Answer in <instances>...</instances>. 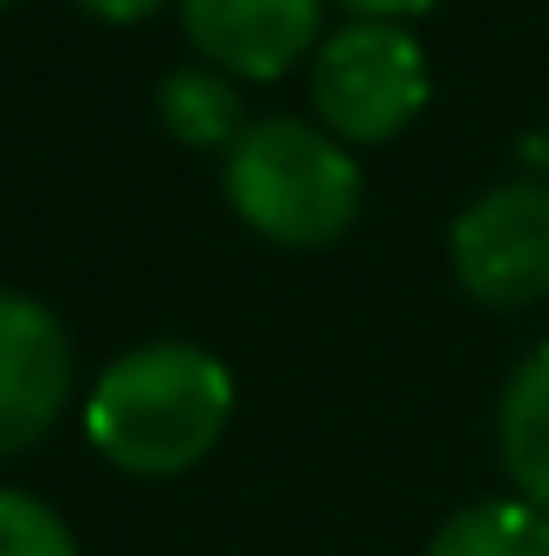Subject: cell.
I'll return each mask as SVG.
<instances>
[{
  "label": "cell",
  "mask_w": 549,
  "mask_h": 556,
  "mask_svg": "<svg viewBox=\"0 0 549 556\" xmlns=\"http://www.w3.org/2000/svg\"><path fill=\"white\" fill-rule=\"evenodd\" d=\"M162 124L188 149H233L246 137V111L227 72H168L162 78Z\"/></svg>",
  "instance_id": "cell-9"
},
{
  "label": "cell",
  "mask_w": 549,
  "mask_h": 556,
  "mask_svg": "<svg viewBox=\"0 0 549 556\" xmlns=\"http://www.w3.org/2000/svg\"><path fill=\"white\" fill-rule=\"evenodd\" d=\"M498 453L518 498L549 511V337L511 369L498 395Z\"/></svg>",
  "instance_id": "cell-7"
},
{
  "label": "cell",
  "mask_w": 549,
  "mask_h": 556,
  "mask_svg": "<svg viewBox=\"0 0 549 556\" xmlns=\"http://www.w3.org/2000/svg\"><path fill=\"white\" fill-rule=\"evenodd\" d=\"M317 124L349 149L401 137L426 104V52L401 20H349L310 65Z\"/></svg>",
  "instance_id": "cell-3"
},
{
  "label": "cell",
  "mask_w": 549,
  "mask_h": 556,
  "mask_svg": "<svg viewBox=\"0 0 549 556\" xmlns=\"http://www.w3.org/2000/svg\"><path fill=\"white\" fill-rule=\"evenodd\" d=\"M85 13H98V20H111V26H130V20H149L155 7H168V0H78Z\"/></svg>",
  "instance_id": "cell-12"
},
{
  "label": "cell",
  "mask_w": 549,
  "mask_h": 556,
  "mask_svg": "<svg viewBox=\"0 0 549 556\" xmlns=\"http://www.w3.org/2000/svg\"><path fill=\"white\" fill-rule=\"evenodd\" d=\"M188 46L227 78H284L323 46V0H181Z\"/></svg>",
  "instance_id": "cell-6"
},
{
  "label": "cell",
  "mask_w": 549,
  "mask_h": 556,
  "mask_svg": "<svg viewBox=\"0 0 549 556\" xmlns=\"http://www.w3.org/2000/svg\"><path fill=\"white\" fill-rule=\"evenodd\" d=\"M233 420V376L201 343H142L117 356L91 402L85 433L91 446L137 479H175L201 466Z\"/></svg>",
  "instance_id": "cell-1"
},
{
  "label": "cell",
  "mask_w": 549,
  "mask_h": 556,
  "mask_svg": "<svg viewBox=\"0 0 549 556\" xmlns=\"http://www.w3.org/2000/svg\"><path fill=\"white\" fill-rule=\"evenodd\" d=\"M531 162H537V168H549V117H544V130L531 137Z\"/></svg>",
  "instance_id": "cell-13"
},
{
  "label": "cell",
  "mask_w": 549,
  "mask_h": 556,
  "mask_svg": "<svg viewBox=\"0 0 549 556\" xmlns=\"http://www.w3.org/2000/svg\"><path fill=\"white\" fill-rule=\"evenodd\" d=\"M0 7H13V0H0Z\"/></svg>",
  "instance_id": "cell-14"
},
{
  "label": "cell",
  "mask_w": 549,
  "mask_h": 556,
  "mask_svg": "<svg viewBox=\"0 0 549 556\" xmlns=\"http://www.w3.org/2000/svg\"><path fill=\"white\" fill-rule=\"evenodd\" d=\"M356 20H413V13H433L439 0H343Z\"/></svg>",
  "instance_id": "cell-11"
},
{
  "label": "cell",
  "mask_w": 549,
  "mask_h": 556,
  "mask_svg": "<svg viewBox=\"0 0 549 556\" xmlns=\"http://www.w3.org/2000/svg\"><path fill=\"white\" fill-rule=\"evenodd\" d=\"M452 278L485 311H524L549 298V181L518 175L485 188L446 233Z\"/></svg>",
  "instance_id": "cell-4"
},
{
  "label": "cell",
  "mask_w": 549,
  "mask_h": 556,
  "mask_svg": "<svg viewBox=\"0 0 549 556\" xmlns=\"http://www.w3.org/2000/svg\"><path fill=\"white\" fill-rule=\"evenodd\" d=\"M65 402H72L65 324L26 291H0V459L46 440Z\"/></svg>",
  "instance_id": "cell-5"
},
{
  "label": "cell",
  "mask_w": 549,
  "mask_h": 556,
  "mask_svg": "<svg viewBox=\"0 0 549 556\" xmlns=\"http://www.w3.org/2000/svg\"><path fill=\"white\" fill-rule=\"evenodd\" d=\"M0 556H78V538L33 492H0Z\"/></svg>",
  "instance_id": "cell-10"
},
{
  "label": "cell",
  "mask_w": 549,
  "mask_h": 556,
  "mask_svg": "<svg viewBox=\"0 0 549 556\" xmlns=\"http://www.w3.org/2000/svg\"><path fill=\"white\" fill-rule=\"evenodd\" d=\"M227 201L233 214L291 253L330 247L362 214V168L349 142L304 117H266L246 124V137L227 149Z\"/></svg>",
  "instance_id": "cell-2"
},
{
  "label": "cell",
  "mask_w": 549,
  "mask_h": 556,
  "mask_svg": "<svg viewBox=\"0 0 549 556\" xmlns=\"http://www.w3.org/2000/svg\"><path fill=\"white\" fill-rule=\"evenodd\" d=\"M426 556H549V511H537L518 492L478 498L433 531Z\"/></svg>",
  "instance_id": "cell-8"
}]
</instances>
